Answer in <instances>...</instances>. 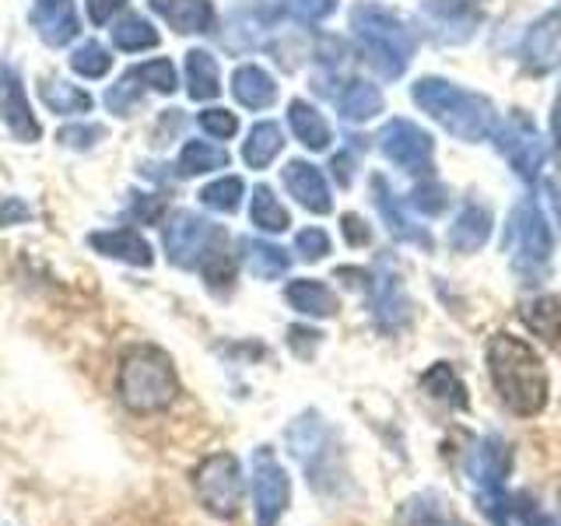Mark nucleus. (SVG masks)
<instances>
[{
	"instance_id": "f257e3e1",
	"label": "nucleus",
	"mask_w": 561,
	"mask_h": 526,
	"mask_svg": "<svg viewBox=\"0 0 561 526\" xmlns=\"http://www.w3.org/2000/svg\"><path fill=\"white\" fill-rule=\"evenodd\" d=\"M484 358H488L491 386H495L499 400L508 411L519 418H537L548 408V397H551L548 368H543L540 355L523 338L495 333L484 347Z\"/></svg>"
},
{
	"instance_id": "f03ea898",
	"label": "nucleus",
	"mask_w": 561,
	"mask_h": 526,
	"mask_svg": "<svg viewBox=\"0 0 561 526\" xmlns=\"http://www.w3.org/2000/svg\"><path fill=\"white\" fill-rule=\"evenodd\" d=\"M116 393L123 408L134 414H158L175 403L180 397V376L175 365L162 347L137 344L119 358L116 373Z\"/></svg>"
},
{
	"instance_id": "7ed1b4c3",
	"label": "nucleus",
	"mask_w": 561,
	"mask_h": 526,
	"mask_svg": "<svg viewBox=\"0 0 561 526\" xmlns=\"http://www.w3.org/2000/svg\"><path fill=\"white\" fill-rule=\"evenodd\" d=\"M414 102L425 110L438 127L449 130L456 140H484L495 134V105L484 95L463 92V88L449 84L446 78H421L411 88Z\"/></svg>"
},
{
	"instance_id": "20e7f679",
	"label": "nucleus",
	"mask_w": 561,
	"mask_h": 526,
	"mask_svg": "<svg viewBox=\"0 0 561 526\" xmlns=\"http://www.w3.org/2000/svg\"><path fill=\"white\" fill-rule=\"evenodd\" d=\"M351 28H355V35L362 39L368 64H373L386 81H393L408 70L414 39L397 14L382 11L376 4H355V11H351Z\"/></svg>"
},
{
	"instance_id": "39448f33",
	"label": "nucleus",
	"mask_w": 561,
	"mask_h": 526,
	"mask_svg": "<svg viewBox=\"0 0 561 526\" xmlns=\"http://www.w3.org/2000/svg\"><path fill=\"white\" fill-rule=\"evenodd\" d=\"M551 225L540 215L537 201H523L513 210V221H508V260H513V271L523 277V285H540L551 271Z\"/></svg>"
},
{
	"instance_id": "423d86ee",
	"label": "nucleus",
	"mask_w": 561,
	"mask_h": 526,
	"mask_svg": "<svg viewBox=\"0 0 561 526\" xmlns=\"http://www.w3.org/2000/svg\"><path fill=\"white\" fill-rule=\"evenodd\" d=\"M165 253L183 271L204 267L210 256L225 253V228L197 210H175L165 225Z\"/></svg>"
},
{
	"instance_id": "0eeeda50",
	"label": "nucleus",
	"mask_w": 561,
	"mask_h": 526,
	"mask_svg": "<svg viewBox=\"0 0 561 526\" xmlns=\"http://www.w3.org/2000/svg\"><path fill=\"white\" fill-rule=\"evenodd\" d=\"M193 488H197V499L210 516L236 519L242 508V495H245L242 464L232 453L207 456V460L193 470Z\"/></svg>"
},
{
	"instance_id": "6e6552de",
	"label": "nucleus",
	"mask_w": 561,
	"mask_h": 526,
	"mask_svg": "<svg viewBox=\"0 0 561 526\" xmlns=\"http://www.w3.org/2000/svg\"><path fill=\"white\" fill-rule=\"evenodd\" d=\"M288 446H291L295 460L306 467L309 484L316 491H323V481L337 470L333 467V460H337V446H333L327 421L316 411H306L302 418H295V425L288 428Z\"/></svg>"
},
{
	"instance_id": "1a4fd4ad",
	"label": "nucleus",
	"mask_w": 561,
	"mask_h": 526,
	"mask_svg": "<svg viewBox=\"0 0 561 526\" xmlns=\"http://www.w3.org/2000/svg\"><path fill=\"white\" fill-rule=\"evenodd\" d=\"M291 502V478L280 467L271 446H260L253 453V508L256 526H277V519L288 513Z\"/></svg>"
},
{
	"instance_id": "9d476101",
	"label": "nucleus",
	"mask_w": 561,
	"mask_h": 526,
	"mask_svg": "<svg viewBox=\"0 0 561 526\" xmlns=\"http://www.w3.org/2000/svg\"><path fill=\"white\" fill-rule=\"evenodd\" d=\"M495 145L505 155V162L513 165V172L526 183H534L543 162H548V140H543L534 123L519 113L502 123V130L495 134Z\"/></svg>"
},
{
	"instance_id": "9b49d317",
	"label": "nucleus",
	"mask_w": 561,
	"mask_h": 526,
	"mask_svg": "<svg viewBox=\"0 0 561 526\" xmlns=\"http://www.w3.org/2000/svg\"><path fill=\"white\" fill-rule=\"evenodd\" d=\"M379 148L382 155L397 162L400 169H408L414 175H428L432 172V155H435V145L432 137L417 127L411 119H390L379 134Z\"/></svg>"
},
{
	"instance_id": "f8f14e48",
	"label": "nucleus",
	"mask_w": 561,
	"mask_h": 526,
	"mask_svg": "<svg viewBox=\"0 0 561 526\" xmlns=\"http://www.w3.org/2000/svg\"><path fill=\"white\" fill-rule=\"evenodd\" d=\"M0 123H4L11 137L22 140V145H32V140H39L43 134L39 119L32 113L22 75H18L11 64H0Z\"/></svg>"
},
{
	"instance_id": "ddd939ff",
	"label": "nucleus",
	"mask_w": 561,
	"mask_h": 526,
	"mask_svg": "<svg viewBox=\"0 0 561 526\" xmlns=\"http://www.w3.org/2000/svg\"><path fill=\"white\" fill-rule=\"evenodd\" d=\"M28 22H32L35 32H39V39L46 46H57V49L67 46V43H75L78 32H81L75 0H32Z\"/></svg>"
},
{
	"instance_id": "4468645a",
	"label": "nucleus",
	"mask_w": 561,
	"mask_h": 526,
	"mask_svg": "<svg viewBox=\"0 0 561 526\" xmlns=\"http://www.w3.org/2000/svg\"><path fill=\"white\" fill-rule=\"evenodd\" d=\"M523 64L534 75H548L561 64V11L537 18L523 39Z\"/></svg>"
},
{
	"instance_id": "2eb2a0df",
	"label": "nucleus",
	"mask_w": 561,
	"mask_h": 526,
	"mask_svg": "<svg viewBox=\"0 0 561 526\" xmlns=\"http://www.w3.org/2000/svg\"><path fill=\"white\" fill-rule=\"evenodd\" d=\"M508 467H513V453H508V446L499 435H488L473 449H467V478L481 491L502 488Z\"/></svg>"
},
{
	"instance_id": "dca6fc26",
	"label": "nucleus",
	"mask_w": 561,
	"mask_h": 526,
	"mask_svg": "<svg viewBox=\"0 0 561 526\" xmlns=\"http://www.w3.org/2000/svg\"><path fill=\"white\" fill-rule=\"evenodd\" d=\"M88 245L110 260L130 263V267H151L154 263L151 242L140 236L137 228H105V232H92L88 236Z\"/></svg>"
},
{
	"instance_id": "f3484780",
	"label": "nucleus",
	"mask_w": 561,
	"mask_h": 526,
	"mask_svg": "<svg viewBox=\"0 0 561 526\" xmlns=\"http://www.w3.org/2000/svg\"><path fill=\"white\" fill-rule=\"evenodd\" d=\"M280 180H285L288 193L302 204L312 215H330L333 210V197H330V186L323 180V172L316 169L312 162H288L285 172H280Z\"/></svg>"
},
{
	"instance_id": "a211bd4d",
	"label": "nucleus",
	"mask_w": 561,
	"mask_h": 526,
	"mask_svg": "<svg viewBox=\"0 0 561 526\" xmlns=\"http://www.w3.org/2000/svg\"><path fill=\"white\" fill-rule=\"evenodd\" d=\"M373 316H376L379 330H386V333L403 330L411 320V298L403 295V285H400V277L393 271H382L376 277V285H373Z\"/></svg>"
},
{
	"instance_id": "6ab92c4d",
	"label": "nucleus",
	"mask_w": 561,
	"mask_h": 526,
	"mask_svg": "<svg viewBox=\"0 0 561 526\" xmlns=\"http://www.w3.org/2000/svg\"><path fill=\"white\" fill-rule=\"evenodd\" d=\"M148 8L180 35H201L215 28V4L210 0H148Z\"/></svg>"
},
{
	"instance_id": "aec40b11",
	"label": "nucleus",
	"mask_w": 561,
	"mask_h": 526,
	"mask_svg": "<svg viewBox=\"0 0 561 526\" xmlns=\"http://www.w3.org/2000/svg\"><path fill=\"white\" fill-rule=\"evenodd\" d=\"M285 298L295 312L302 316H316V320H330V316H337L341 302L337 295H333L323 281H312V277H298L285 288Z\"/></svg>"
},
{
	"instance_id": "412c9836",
	"label": "nucleus",
	"mask_w": 561,
	"mask_h": 526,
	"mask_svg": "<svg viewBox=\"0 0 561 526\" xmlns=\"http://www.w3.org/2000/svg\"><path fill=\"white\" fill-rule=\"evenodd\" d=\"M491 210L481 204H467L460 215H456L453 228H449V245L456 253H478L481 245L491 239Z\"/></svg>"
},
{
	"instance_id": "4be33fe9",
	"label": "nucleus",
	"mask_w": 561,
	"mask_h": 526,
	"mask_svg": "<svg viewBox=\"0 0 561 526\" xmlns=\"http://www.w3.org/2000/svg\"><path fill=\"white\" fill-rule=\"evenodd\" d=\"M232 95L239 99V105H245V110H267V105H274V99H277V81L263 67L242 64L232 75Z\"/></svg>"
},
{
	"instance_id": "5701e85b",
	"label": "nucleus",
	"mask_w": 561,
	"mask_h": 526,
	"mask_svg": "<svg viewBox=\"0 0 561 526\" xmlns=\"http://www.w3.org/2000/svg\"><path fill=\"white\" fill-rule=\"evenodd\" d=\"M288 123H291V134L298 137V145H306L309 151H327L333 145V130L330 123L323 119V113L316 105L295 99L288 105Z\"/></svg>"
},
{
	"instance_id": "b1692460",
	"label": "nucleus",
	"mask_w": 561,
	"mask_h": 526,
	"mask_svg": "<svg viewBox=\"0 0 561 526\" xmlns=\"http://www.w3.org/2000/svg\"><path fill=\"white\" fill-rule=\"evenodd\" d=\"M373 193H376V207H379V215H382V225L390 228V236H393L397 242L428 245V236L421 232V228H414L411 218L403 215L400 204H397V193L390 190V183H386L382 175H376V180H373Z\"/></svg>"
},
{
	"instance_id": "393cba45",
	"label": "nucleus",
	"mask_w": 561,
	"mask_h": 526,
	"mask_svg": "<svg viewBox=\"0 0 561 526\" xmlns=\"http://www.w3.org/2000/svg\"><path fill=\"white\" fill-rule=\"evenodd\" d=\"M186 92L193 102H210L221 95V70L207 49L186 53Z\"/></svg>"
},
{
	"instance_id": "a878e982",
	"label": "nucleus",
	"mask_w": 561,
	"mask_h": 526,
	"mask_svg": "<svg viewBox=\"0 0 561 526\" xmlns=\"http://www.w3.org/2000/svg\"><path fill=\"white\" fill-rule=\"evenodd\" d=\"M280 151H285V134L271 119L256 123L250 137L242 140V162L250 169H267Z\"/></svg>"
},
{
	"instance_id": "bb28decb",
	"label": "nucleus",
	"mask_w": 561,
	"mask_h": 526,
	"mask_svg": "<svg viewBox=\"0 0 561 526\" xmlns=\"http://www.w3.org/2000/svg\"><path fill=\"white\" fill-rule=\"evenodd\" d=\"M519 316H523V323L537 333V338L561 347V298H554V295L530 298Z\"/></svg>"
},
{
	"instance_id": "cd10ccee",
	"label": "nucleus",
	"mask_w": 561,
	"mask_h": 526,
	"mask_svg": "<svg viewBox=\"0 0 561 526\" xmlns=\"http://www.w3.org/2000/svg\"><path fill=\"white\" fill-rule=\"evenodd\" d=\"M242 256H245V267L263 281H274L280 274H288L291 267L288 250H280V245L263 242V239H242Z\"/></svg>"
},
{
	"instance_id": "c85d7f7f",
	"label": "nucleus",
	"mask_w": 561,
	"mask_h": 526,
	"mask_svg": "<svg viewBox=\"0 0 561 526\" xmlns=\"http://www.w3.org/2000/svg\"><path fill=\"white\" fill-rule=\"evenodd\" d=\"M158 43H162V35H158V28L140 14H123L113 25V46L123 53H145V49H154Z\"/></svg>"
},
{
	"instance_id": "c756f323",
	"label": "nucleus",
	"mask_w": 561,
	"mask_h": 526,
	"mask_svg": "<svg viewBox=\"0 0 561 526\" xmlns=\"http://www.w3.org/2000/svg\"><path fill=\"white\" fill-rule=\"evenodd\" d=\"M39 95L46 102V110L49 113H57V116H81V113H92V105L95 99L84 92V88L78 84H57V81H46L39 88Z\"/></svg>"
},
{
	"instance_id": "7c9ffc66",
	"label": "nucleus",
	"mask_w": 561,
	"mask_h": 526,
	"mask_svg": "<svg viewBox=\"0 0 561 526\" xmlns=\"http://www.w3.org/2000/svg\"><path fill=\"white\" fill-rule=\"evenodd\" d=\"M421 390H425L428 397H435V400L449 403V408H456V411H467V390H463L460 376H456L446 362L432 365L428 373L421 376Z\"/></svg>"
},
{
	"instance_id": "2f4dec72",
	"label": "nucleus",
	"mask_w": 561,
	"mask_h": 526,
	"mask_svg": "<svg viewBox=\"0 0 561 526\" xmlns=\"http://www.w3.org/2000/svg\"><path fill=\"white\" fill-rule=\"evenodd\" d=\"M382 113V92L368 81H351L341 95V116L351 123H365Z\"/></svg>"
},
{
	"instance_id": "473e14b6",
	"label": "nucleus",
	"mask_w": 561,
	"mask_h": 526,
	"mask_svg": "<svg viewBox=\"0 0 561 526\" xmlns=\"http://www.w3.org/2000/svg\"><path fill=\"white\" fill-rule=\"evenodd\" d=\"M228 165V151L210 145V140H186L183 151H180V175H204V172H215V169H225Z\"/></svg>"
},
{
	"instance_id": "72a5a7b5",
	"label": "nucleus",
	"mask_w": 561,
	"mask_h": 526,
	"mask_svg": "<svg viewBox=\"0 0 561 526\" xmlns=\"http://www.w3.org/2000/svg\"><path fill=\"white\" fill-rule=\"evenodd\" d=\"M250 215H253V225L260 228V232H285V228L291 225L288 207L274 197V190H271V186H256V190H253Z\"/></svg>"
},
{
	"instance_id": "f704fd0d",
	"label": "nucleus",
	"mask_w": 561,
	"mask_h": 526,
	"mask_svg": "<svg viewBox=\"0 0 561 526\" xmlns=\"http://www.w3.org/2000/svg\"><path fill=\"white\" fill-rule=\"evenodd\" d=\"M242 193H245V183L239 180V175H221V180L207 183L201 190V204L218 210V215H236L239 204H242Z\"/></svg>"
},
{
	"instance_id": "c9c22d12",
	"label": "nucleus",
	"mask_w": 561,
	"mask_h": 526,
	"mask_svg": "<svg viewBox=\"0 0 561 526\" xmlns=\"http://www.w3.org/2000/svg\"><path fill=\"white\" fill-rule=\"evenodd\" d=\"M70 70L81 75V78H88V81H99V78H105L113 70V57H110V49H105L102 43L88 39V43H81L75 53H70Z\"/></svg>"
},
{
	"instance_id": "e433bc0d",
	"label": "nucleus",
	"mask_w": 561,
	"mask_h": 526,
	"mask_svg": "<svg viewBox=\"0 0 561 526\" xmlns=\"http://www.w3.org/2000/svg\"><path fill=\"white\" fill-rule=\"evenodd\" d=\"M127 75L134 81H145V88H151V92H158V95H172L175 92V64L165 60V57H154L148 64H137V67L127 70Z\"/></svg>"
},
{
	"instance_id": "4c0bfd02",
	"label": "nucleus",
	"mask_w": 561,
	"mask_h": 526,
	"mask_svg": "<svg viewBox=\"0 0 561 526\" xmlns=\"http://www.w3.org/2000/svg\"><path fill=\"white\" fill-rule=\"evenodd\" d=\"M446 204H449L446 186H438V183H432V180L417 183V186L411 190V207H414V210H421V215H428V218L443 215Z\"/></svg>"
},
{
	"instance_id": "58836bf2",
	"label": "nucleus",
	"mask_w": 561,
	"mask_h": 526,
	"mask_svg": "<svg viewBox=\"0 0 561 526\" xmlns=\"http://www.w3.org/2000/svg\"><path fill=\"white\" fill-rule=\"evenodd\" d=\"M197 123H201V130L207 137H215V140H228V137L239 134V116L232 110H218V105H215V110H204L197 116Z\"/></svg>"
},
{
	"instance_id": "ea45409f",
	"label": "nucleus",
	"mask_w": 561,
	"mask_h": 526,
	"mask_svg": "<svg viewBox=\"0 0 561 526\" xmlns=\"http://www.w3.org/2000/svg\"><path fill=\"white\" fill-rule=\"evenodd\" d=\"M295 253L306 263L323 260L330 253V236L323 232V228H302V232L295 236Z\"/></svg>"
},
{
	"instance_id": "a19ab883",
	"label": "nucleus",
	"mask_w": 561,
	"mask_h": 526,
	"mask_svg": "<svg viewBox=\"0 0 561 526\" xmlns=\"http://www.w3.org/2000/svg\"><path fill=\"white\" fill-rule=\"evenodd\" d=\"M105 105L116 113V116H130L137 105H140V92H137V84H134V78L127 75L119 84H113L110 92H105Z\"/></svg>"
},
{
	"instance_id": "79ce46f5",
	"label": "nucleus",
	"mask_w": 561,
	"mask_h": 526,
	"mask_svg": "<svg viewBox=\"0 0 561 526\" xmlns=\"http://www.w3.org/2000/svg\"><path fill=\"white\" fill-rule=\"evenodd\" d=\"M102 137H105V127H99V123H92V127H88V123H81V127H60V134H57L60 145L78 148V151L95 148Z\"/></svg>"
},
{
	"instance_id": "37998d69",
	"label": "nucleus",
	"mask_w": 561,
	"mask_h": 526,
	"mask_svg": "<svg viewBox=\"0 0 561 526\" xmlns=\"http://www.w3.org/2000/svg\"><path fill=\"white\" fill-rule=\"evenodd\" d=\"M123 4H127V0H84V11H88V18H92V25L102 28L123 11Z\"/></svg>"
},
{
	"instance_id": "c03bdc74",
	"label": "nucleus",
	"mask_w": 561,
	"mask_h": 526,
	"mask_svg": "<svg viewBox=\"0 0 561 526\" xmlns=\"http://www.w3.org/2000/svg\"><path fill=\"white\" fill-rule=\"evenodd\" d=\"M291 11L302 18V22H323L327 14L337 11V0H295Z\"/></svg>"
},
{
	"instance_id": "a18cd8bd",
	"label": "nucleus",
	"mask_w": 561,
	"mask_h": 526,
	"mask_svg": "<svg viewBox=\"0 0 561 526\" xmlns=\"http://www.w3.org/2000/svg\"><path fill=\"white\" fill-rule=\"evenodd\" d=\"M28 218H32V207H28L22 197L0 201V228H8V225H25Z\"/></svg>"
},
{
	"instance_id": "49530a36",
	"label": "nucleus",
	"mask_w": 561,
	"mask_h": 526,
	"mask_svg": "<svg viewBox=\"0 0 561 526\" xmlns=\"http://www.w3.org/2000/svg\"><path fill=\"white\" fill-rule=\"evenodd\" d=\"M341 232H344L347 245H368V242H373V232H368V225L358 215H344L341 218Z\"/></svg>"
},
{
	"instance_id": "de8ad7c7",
	"label": "nucleus",
	"mask_w": 561,
	"mask_h": 526,
	"mask_svg": "<svg viewBox=\"0 0 561 526\" xmlns=\"http://www.w3.org/2000/svg\"><path fill=\"white\" fill-rule=\"evenodd\" d=\"M162 210H165L162 197H134V204H130V215L137 221H148V225H154L158 218H162Z\"/></svg>"
},
{
	"instance_id": "09e8293b",
	"label": "nucleus",
	"mask_w": 561,
	"mask_h": 526,
	"mask_svg": "<svg viewBox=\"0 0 561 526\" xmlns=\"http://www.w3.org/2000/svg\"><path fill=\"white\" fill-rule=\"evenodd\" d=\"M288 338H291V347L295 351H302V344H320V333H316V330H302V327H291L288 330Z\"/></svg>"
},
{
	"instance_id": "8fccbe9b",
	"label": "nucleus",
	"mask_w": 561,
	"mask_h": 526,
	"mask_svg": "<svg viewBox=\"0 0 561 526\" xmlns=\"http://www.w3.org/2000/svg\"><path fill=\"white\" fill-rule=\"evenodd\" d=\"M351 169H355L351 155H337V158H333V175H337L341 186H351Z\"/></svg>"
},
{
	"instance_id": "3c124183",
	"label": "nucleus",
	"mask_w": 561,
	"mask_h": 526,
	"mask_svg": "<svg viewBox=\"0 0 561 526\" xmlns=\"http://www.w3.org/2000/svg\"><path fill=\"white\" fill-rule=\"evenodd\" d=\"M530 526H558V523H554V519H548L543 513H534V508H530Z\"/></svg>"
},
{
	"instance_id": "603ef678",
	"label": "nucleus",
	"mask_w": 561,
	"mask_h": 526,
	"mask_svg": "<svg viewBox=\"0 0 561 526\" xmlns=\"http://www.w3.org/2000/svg\"><path fill=\"white\" fill-rule=\"evenodd\" d=\"M558 502H561V499H558Z\"/></svg>"
}]
</instances>
